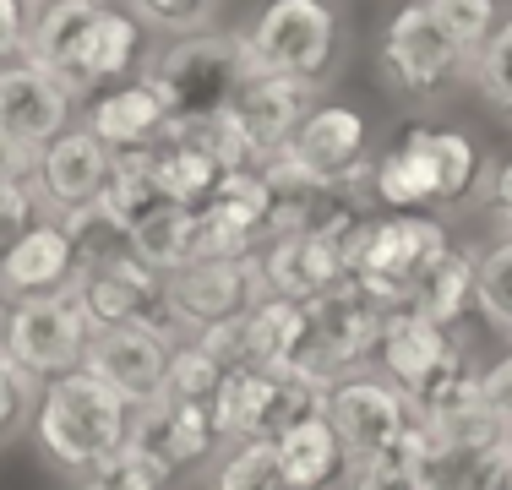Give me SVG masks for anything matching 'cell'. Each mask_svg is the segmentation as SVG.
I'll use <instances>...</instances> for the list:
<instances>
[{
    "instance_id": "cell-30",
    "label": "cell",
    "mask_w": 512,
    "mask_h": 490,
    "mask_svg": "<svg viewBox=\"0 0 512 490\" xmlns=\"http://www.w3.org/2000/svg\"><path fill=\"white\" fill-rule=\"evenodd\" d=\"M431 6V17H436V28L453 39V49L463 60H480V49L496 39V28L512 17V6L507 0H425Z\"/></svg>"
},
{
    "instance_id": "cell-3",
    "label": "cell",
    "mask_w": 512,
    "mask_h": 490,
    "mask_svg": "<svg viewBox=\"0 0 512 490\" xmlns=\"http://www.w3.org/2000/svg\"><path fill=\"white\" fill-rule=\"evenodd\" d=\"M327 420L349 452V469H414V458L431 441L414 398L376 371L327 387Z\"/></svg>"
},
{
    "instance_id": "cell-34",
    "label": "cell",
    "mask_w": 512,
    "mask_h": 490,
    "mask_svg": "<svg viewBox=\"0 0 512 490\" xmlns=\"http://www.w3.org/2000/svg\"><path fill=\"white\" fill-rule=\"evenodd\" d=\"M207 490H295V485L284 480L278 452L267 441H240V447H224L213 458Z\"/></svg>"
},
{
    "instance_id": "cell-19",
    "label": "cell",
    "mask_w": 512,
    "mask_h": 490,
    "mask_svg": "<svg viewBox=\"0 0 512 490\" xmlns=\"http://www.w3.org/2000/svg\"><path fill=\"white\" fill-rule=\"evenodd\" d=\"M409 137H414V147H420V158H425V175H431V213L436 218L480 202L491 164H485V147L474 142L469 131L431 126V120H409Z\"/></svg>"
},
{
    "instance_id": "cell-36",
    "label": "cell",
    "mask_w": 512,
    "mask_h": 490,
    "mask_svg": "<svg viewBox=\"0 0 512 490\" xmlns=\"http://www.w3.org/2000/svg\"><path fill=\"white\" fill-rule=\"evenodd\" d=\"M224 365L213 360V354L202 349L197 338H180L175 349H169V398H186V403H213L218 382H224Z\"/></svg>"
},
{
    "instance_id": "cell-8",
    "label": "cell",
    "mask_w": 512,
    "mask_h": 490,
    "mask_svg": "<svg viewBox=\"0 0 512 490\" xmlns=\"http://www.w3.org/2000/svg\"><path fill=\"white\" fill-rule=\"evenodd\" d=\"M376 71H382L387 93L409 98V104H431L458 88H474V66L453 49L442 28H436L425 0H404L382 28V49H376Z\"/></svg>"
},
{
    "instance_id": "cell-41",
    "label": "cell",
    "mask_w": 512,
    "mask_h": 490,
    "mask_svg": "<svg viewBox=\"0 0 512 490\" xmlns=\"http://www.w3.org/2000/svg\"><path fill=\"white\" fill-rule=\"evenodd\" d=\"M480 207L502 235H512V158H496L491 175H485V191H480Z\"/></svg>"
},
{
    "instance_id": "cell-2",
    "label": "cell",
    "mask_w": 512,
    "mask_h": 490,
    "mask_svg": "<svg viewBox=\"0 0 512 490\" xmlns=\"http://www.w3.org/2000/svg\"><path fill=\"white\" fill-rule=\"evenodd\" d=\"M453 245V229L436 213H376V224L349 251V289H360L382 316L409 311L431 267Z\"/></svg>"
},
{
    "instance_id": "cell-4",
    "label": "cell",
    "mask_w": 512,
    "mask_h": 490,
    "mask_svg": "<svg viewBox=\"0 0 512 490\" xmlns=\"http://www.w3.org/2000/svg\"><path fill=\"white\" fill-rule=\"evenodd\" d=\"M33 436H39L44 458L77 480V474H88L93 463H104L115 447L131 441V409L104 382H93L88 371H71L44 382Z\"/></svg>"
},
{
    "instance_id": "cell-13",
    "label": "cell",
    "mask_w": 512,
    "mask_h": 490,
    "mask_svg": "<svg viewBox=\"0 0 512 490\" xmlns=\"http://www.w3.org/2000/svg\"><path fill=\"white\" fill-rule=\"evenodd\" d=\"M71 294H77V305H82L93 333H104V327H153L158 338L180 343L175 322H169L164 273H153V267L137 262L131 251L109 256V262L88 267V273H77Z\"/></svg>"
},
{
    "instance_id": "cell-29",
    "label": "cell",
    "mask_w": 512,
    "mask_h": 490,
    "mask_svg": "<svg viewBox=\"0 0 512 490\" xmlns=\"http://www.w3.org/2000/svg\"><path fill=\"white\" fill-rule=\"evenodd\" d=\"M104 213L120 224V235H131L137 224H148L153 213H164V207H175L164 191H158L153 169L142 153H115V175H109V191H104Z\"/></svg>"
},
{
    "instance_id": "cell-17",
    "label": "cell",
    "mask_w": 512,
    "mask_h": 490,
    "mask_svg": "<svg viewBox=\"0 0 512 490\" xmlns=\"http://www.w3.org/2000/svg\"><path fill=\"white\" fill-rule=\"evenodd\" d=\"M131 441L142 452H153L169 474H186V469H202L224 452V441L213 431V414L207 403H186V398H153L148 409L131 414Z\"/></svg>"
},
{
    "instance_id": "cell-37",
    "label": "cell",
    "mask_w": 512,
    "mask_h": 490,
    "mask_svg": "<svg viewBox=\"0 0 512 490\" xmlns=\"http://www.w3.org/2000/svg\"><path fill=\"white\" fill-rule=\"evenodd\" d=\"M474 93L491 104V115L512 126V17L496 28V39L480 49V60H474Z\"/></svg>"
},
{
    "instance_id": "cell-32",
    "label": "cell",
    "mask_w": 512,
    "mask_h": 490,
    "mask_svg": "<svg viewBox=\"0 0 512 490\" xmlns=\"http://www.w3.org/2000/svg\"><path fill=\"white\" fill-rule=\"evenodd\" d=\"M126 251L137 256V262H148L153 273H175V267L191 262V213L186 207H164V213H153L148 224H137L126 235Z\"/></svg>"
},
{
    "instance_id": "cell-40",
    "label": "cell",
    "mask_w": 512,
    "mask_h": 490,
    "mask_svg": "<svg viewBox=\"0 0 512 490\" xmlns=\"http://www.w3.org/2000/svg\"><path fill=\"white\" fill-rule=\"evenodd\" d=\"M480 403L496 414V420L512 425V343L480 371Z\"/></svg>"
},
{
    "instance_id": "cell-39",
    "label": "cell",
    "mask_w": 512,
    "mask_h": 490,
    "mask_svg": "<svg viewBox=\"0 0 512 490\" xmlns=\"http://www.w3.org/2000/svg\"><path fill=\"white\" fill-rule=\"evenodd\" d=\"M39 218H44V207H39V196H33V180H6V186H0V256L28 235Z\"/></svg>"
},
{
    "instance_id": "cell-15",
    "label": "cell",
    "mask_w": 512,
    "mask_h": 490,
    "mask_svg": "<svg viewBox=\"0 0 512 490\" xmlns=\"http://www.w3.org/2000/svg\"><path fill=\"white\" fill-rule=\"evenodd\" d=\"M109 175H115V153L77 120L39 153L33 196H39V207L50 218H66V213H82V207H99L109 191Z\"/></svg>"
},
{
    "instance_id": "cell-31",
    "label": "cell",
    "mask_w": 512,
    "mask_h": 490,
    "mask_svg": "<svg viewBox=\"0 0 512 490\" xmlns=\"http://www.w3.org/2000/svg\"><path fill=\"white\" fill-rule=\"evenodd\" d=\"M474 316L512 343V235L480 245V262H474Z\"/></svg>"
},
{
    "instance_id": "cell-10",
    "label": "cell",
    "mask_w": 512,
    "mask_h": 490,
    "mask_svg": "<svg viewBox=\"0 0 512 490\" xmlns=\"http://www.w3.org/2000/svg\"><path fill=\"white\" fill-rule=\"evenodd\" d=\"M88 316H82L77 294H44V300H17L0 305V354L17 360L33 382H55V376L82 371L88 354Z\"/></svg>"
},
{
    "instance_id": "cell-23",
    "label": "cell",
    "mask_w": 512,
    "mask_h": 490,
    "mask_svg": "<svg viewBox=\"0 0 512 490\" xmlns=\"http://www.w3.org/2000/svg\"><path fill=\"white\" fill-rule=\"evenodd\" d=\"M316 104H322V93L300 88V82H289V77L251 71L246 88L235 93V104H229V109H235V120L246 126V137L256 142V153L273 158V153H284V147L295 142L300 120H306Z\"/></svg>"
},
{
    "instance_id": "cell-28",
    "label": "cell",
    "mask_w": 512,
    "mask_h": 490,
    "mask_svg": "<svg viewBox=\"0 0 512 490\" xmlns=\"http://www.w3.org/2000/svg\"><path fill=\"white\" fill-rule=\"evenodd\" d=\"M474 262H480V245H453V251L431 267V278L420 284L409 311L425 316L431 327L458 333L463 316H474Z\"/></svg>"
},
{
    "instance_id": "cell-38",
    "label": "cell",
    "mask_w": 512,
    "mask_h": 490,
    "mask_svg": "<svg viewBox=\"0 0 512 490\" xmlns=\"http://www.w3.org/2000/svg\"><path fill=\"white\" fill-rule=\"evenodd\" d=\"M39 392L44 387L33 382L17 360L0 354V447H11V441L33 425V414H39Z\"/></svg>"
},
{
    "instance_id": "cell-46",
    "label": "cell",
    "mask_w": 512,
    "mask_h": 490,
    "mask_svg": "<svg viewBox=\"0 0 512 490\" xmlns=\"http://www.w3.org/2000/svg\"><path fill=\"white\" fill-rule=\"evenodd\" d=\"M507 447H512V436H507Z\"/></svg>"
},
{
    "instance_id": "cell-44",
    "label": "cell",
    "mask_w": 512,
    "mask_h": 490,
    "mask_svg": "<svg viewBox=\"0 0 512 490\" xmlns=\"http://www.w3.org/2000/svg\"><path fill=\"white\" fill-rule=\"evenodd\" d=\"M33 164H39V153L17 147L11 137H0V186H6V180H33Z\"/></svg>"
},
{
    "instance_id": "cell-7",
    "label": "cell",
    "mask_w": 512,
    "mask_h": 490,
    "mask_svg": "<svg viewBox=\"0 0 512 490\" xmlns=\"http://www.w3.org/2000/svg\"><path fill=\"white\" fill-rule=\"evenodd\" d=\"M327 409V392L306 382L300 371H262V365H240L218 382L213 403V431L224 447H240V441H267L273 447L289 425L311 420V414Z\"/></svg>"
},
{
    "instance_id": "cell-35",
    "label": "cell",
    "mask_w": 512,
    "mask_h": 490,
    "mask_svg": "<svg viewBox=\"0 0 512 490\" xmlns=\"http://www.w3.org/2000/svg\"><path fill=\"white\" fill-rule=\"evenodd\" d=\"M126 11L142 22V33H158V44H169L213 33L218 0H126Z\"/></svg>"
},
{
    "instance_id": "cell-33",
    "label": "cell",
    "mask_w": 512,
    "mask_h": 490,
    "mask_svg": "<svg viewBox=\"0 0 512 490\" xmlns=\"http://www.w3.org/2000/svg\"><path fill=\"white\" fill-rule=\"evenodd\" d=\"M180 474H169L164 463L153 458V452H142L137 441H126V447H115L104 463H93L88 474H77V490H175Z\"/></svg>"
},
{
    "instance_id": "cell-20",
    "label": "cell",
    "mask_w": 512,
    "mask_h": 490,
    "mask_svg": "<svg viewBox=\"0 0 512 490\" xmlns=\"http://www.w3.org/2000/svg\"><path fill=\"white\" fill-rule=\"evenodd\" d=\"M463 349L458 333H447V327H431L425 316L414 311H393L382 322V338H376V354H371V371L387 376L393 387H404L409 398L431 382L436 371H442L447 360Z\"/></svg>"
},
{
    "instance_id": "cell-5",
    "label": "cell",
    "mask_w": 512,
    "mask_h": 490,
    "mask_svg": "<svg viewBox=\"0 0 512 490\" xmlns=\"http://www.w3.org/2000/svg\"><path fill=\"white\" fill-rule=\"evenodd\" d=\"M142 82L158 93V104L169 109V126L180 120H207V115H224L235 104V93L246 88L251 77V60L240 33H197V39H169L148 49L137 71Z\"/></svg>"
},
{
    "instance_id": "cell-24",
    "label": "cell",
    "mask_w": 512,
    "mask_h": 490,
    "mask_svg": "<svg viewBox=\"0 0 512 490\" xmlns=\"http://www.w3.org/2000/svg\"><path fill=\"white\" fill-rule=\"evenodd\" d=\"M409 480L414 490H512V447L507 441H480V447L425 441Z\"/></svg>"
},
{
    "instance_id": "cell-26",
    "label": "cell",
    "mask_w": 512,
    "mask_h": 490,
    "mask_svg": "<svg viewBox=\"0 0 512 490\" xmlns=\"http://www.w3.org/2000/svg\"><path fill=\"white\" fill-rule=\"evenodd\" d=\"M273 452H278L284 480L295 490H338L349 474V452H344V441H338L333 420H327V409L311 414V420H300V425H289V431L273 441Z\"/></svg>"
},
{
    "instance_id": "cell-9",
    "label": "cell",
    "mask_w": 512,
    "mask_h": 490,
    "mask_svg": "<svg viewBox=\"0 0 512 490\" xmlns=\"http://www.w3.org/2000/svg\"><path fill=\"white\" fill-rule=\"evenodd\" d=\"M382 322L387 316L349 284L338 294H327V300L306 305V338H300L295 371L306 376V382H316L322 392L349 382V376H360V371H371Z\"/></svg>"
},
{
    "instance_id": "cell-11",
    "label": "cell",
    "mask_w": 512,
    "mask_h": 490,
    "mask_svg": "<svg viewBox=\"0 0 512 490\" xmlns=\"http://www.w3.org/2000/svg\"><path fill=\"white\" fill-rule=\"evenodd\" d=\"M284 158L322 191L371 186V169H376L371 120H365L355 104L322 98V104L300 120V131H295V142L284 147Z\"/></svg>"
},
{
    "instance_id": "cell-21",
    "label": "cell",
    "mask_w": 512,
    "mask_h": 490,
    "mask_svg": "<svg viewBox=\"0 0 512 490\" xmlns=\"http://www.w3.org/2000/svg\"><path fill=\"white\" fill-rule=\"evenodd\" d=\"M256 256H262L267 294H278V300H289V305H316V300H327V294H338L349 284L344 251H333V245L316 240V235L262 245Z\"/></svg>"
},
{
    "instance_id": "cell-6",
    "label": "cell",
    "mask_w": 512,
    "mask_h": 490,
    "mask_svg": "<svg viewBox=\"0 0 512 490\" xmlns=\"http://www.w3.org/2000/svg\"><path fill=\"white\" fill-rule=\"evenodd\" d=\"M251 71L289 77L311 93H327L344 55V22L333 0H267L256 22L240 33Z\"/></svg>"
},
{
    "instance_id": "cell-12",
    "label": "cell",
    "mask_w": 512,
    "mask_h": 490,
    "mask_svg": "<svg viewBox=\"0 0 512 490\" xmlns=\"http://www.w3.org/2000/svg\"><path fill=\"white\" fill-rule=\"evenodd\" d=\"M164 300L180 338L240 322L256 300H267L262 256H246V262H186L164 278Z\"/></svg>"
},
{
    "instance_id": "cell-14",
    "label": "cell",
    "mask_w": 512,
    "mask_h": 490,
    "mask_svg": "<svg viewBox=\"0 0 512 490\" xmlns=\"http://www.w3.org/2000/svg\"><path fill=\"white\" fill-rule=\"evenodd\" d=\"M169 349H175V343L158 338L153 327H104V333L88 338L82 371H88L93 382H104L131 414H137V409H148L153 398H164Z\"/></svg>"
},
{
    "instance_id": "cell-43",
    "label": "cell",
    "mask_w": 512,
    "mask_h": 490,
    "mask_svg": "<svg viewBox=\"0 0 512 490\" xmlns=\"http://www.w3.org/2000/svg\"><path fill=\"white\" fill-rule=\"evenodd\" d=\"M338 490H414L409 469H349Z\"/></svg>"
},
{
    "instance_id": "cell-22",
    "label": "cell",
    "mask_w": 512,
    "mask_h": 490,
    "mask_svg": "<svg viewBox=\"0 0 512 490\" xmlns=\"http://www.w3.org/2000/svg\"><path fill=\"white\" fill-rule=\"evenodd\" d=\"M82 126L99 137L109 153H148V147L164 142L169 131V109L158 104V93L142 77L120 82V88H104L99 98L82 104Z\"/></svg>"
},
{
    "instance_id": "cell-1",
    "label": "cell",
    "mask_w": 512,
    "mask_h": 490,
    "mask_svg": "<svg viewBox=\"0 0 512 490\" xmlns=\"http://www.w3.org/2000/svg\"><path fill=\"white\" fill-rule=\"evenodd\" d=\"M22 60L50 71L77 104H88L104 88L137 77L148 60V33L126 6H109V0H50V6H33Z\"/></svg>"
},
{
    "instance_id": "cell-27",
    "label": "cell",
    "mask_w": 512,
    "mask_h": 490,
    "mask_svg": "<svg viewBox=\"0 0 512 490\" xmlns=\"http://www.w3.org/2000/svg\"><path fill=\"white\" fill-rule=\"evenodd\" d=\"M240 333H246V365H262V371H295L300 338H306V305H289L278 294L256 300L246 316H240Z\"/></svg>"
},
{
    "instance_id": "cell-45",
    "label": "cell",
    "mask_w": 512,
    "mask_h": 490,
    "mask_svg": "<svg viewBox=\"0 0 512 490\" xmlns=\"http://www.w3.org/2000/svg\"><path fill=\"white\" fill-rule=\"evenodd\" d=\"M28 6H50V0H28Z\"/></svg>"
},
{
    "instance_id": "cell-18",
    "label": "cell",
    "mask_w": 512,
    "mask_h": 490,
    "mask_svg": "<svg viewBox=\"0 0 512 490\" xmlns=\"http://www.w3.org/2000/svg\"><path fill=\"white\" fill-rule=\"evenodd\" d=\"M82 262H77V245L60 229V218L44 213L39 224L28 229L6 256H0V305H17V300H44V294H66L77 284Z\"/></svg>"
},
{
    "instance_id": "cell-42",
    "label": "cell",
    "mask_w": 512,
    "mask_h": 490,
    "mask_svg": "<svg viewBox=\"0 0 512 490\" xmlns=\"http://www.w3.org/2000/svg\"><path fill=\"white\" fill-rule=\"evenodd\" d=\"M28 22H33L28 0H0V66L22 60V49H28Z\"/></svg>"
},
{
    "instance_id": "cell-25",
    "label": "cell",
    "mask_w": 512,
    "mask_h": 490,
    "mask_svg": "<svg viewBox=\"0 0 512 490\" xmlns=\"http://www.w3.org/2000/svg\"><path fill=\"white\" fill-rule=\"evenodd\" d=\"M142 158H148V169H153L158 191H164L175 207H186V213H197V207L213 202L218 180H224L218 158L207 153V147H202L197 137H191L186 126H169V131H164V142L148 147Z\"/></svg>"
},
{
    "instance_id": "cell-16",
    "label": "cell",
    "mask_w": 512,
    "mask_h": 490,
    "mask_svg": "<svg viewBox=\"0 0 512 490\" xmlns=\"http://www.w3.org/2000/svg\"><path fill=\"white\" fill-rule=\"evenodd\" d=\"M77 126V98L33 60L0 66V137H11L28 153H44L60 131Z\"/></svg>"
}]
</instances>
